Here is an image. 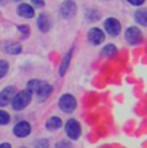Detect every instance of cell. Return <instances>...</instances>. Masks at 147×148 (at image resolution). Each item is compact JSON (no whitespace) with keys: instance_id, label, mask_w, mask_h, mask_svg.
I'll return each mask as SVG.
<instances>
[{"instance_id":"52a82bcc","label":"cell","mask_w":147,"mask_h":148,"mask_svg":"<svg viewBox=\"0 0 147 148\" xmlns=\"http://www.w3.org/2000/svg\"><path fill=\"white\" fill-rule=\"evenodd\" d=\"M104 28L111 36H116L120 32V23L115 18H109L104 22Z\"/></svg>"},{"instance_id":"d4e9b609","label":"cell","mask_w":147,"mask_h":148,"mask_svg":"<svg viewBox=\"0 0 147 148\" xmlns=\"http://www.w3.org/2000/svg\"><path fill=\"white\" fill-rule=\"evenodd\" d=\"M19 30H21V31H23V32H29V28H27V27H25V26H19Z\"/></svg>"},{"instance_id":"6da1fadb","label":"cell","mask_w":147,"mask_h":148,"mask_svg":"<svg viewBox=\"0 0 147 148\" xmlns=\"http://www.w3.org/2000/svg\"><path fill=\"white\" fill-rule=\"evenodd\" d=\"M31 98H32V93L30 90H22L18 94H16L12 99V106L14 110L21 111L23 110L26 106H29V103L31 102Z\"/></svg>"},{"instance_id":"5bb4252c","label":"cell","mask_w":147,"mask_h":148,"mask_svg":"<svg viewBox=\"0 0 147 148\" xmlns=\"http://www.w3.org/2000/svg\"><path fill=\"white\" fill-rule=\"evenodd\" d=\"M135 21L142 26H147V9H139L135 13Z\"/></svg>"},{"instance_id":"d6986e66","label":"cell","mask_w":147,"mask_h":148,"mask_svg":"<svg viewBox=\"0 0 147 148\" xmlns=\"http://www.w3.org/2000/svg\"><path fill=\"white\" fill-rule=\"evenodd\" d=\"M70 57H71V52H70L69 54L66 56V58L63 59V63H62V68H61V75H63L65 73V71H66V68H67V66H69V61H70Z\"/></svg>"},{"instance_id":"cb8c5ba5","label":"cell","mask_w":147,"mask_h":148,"mask_svg":"<svg viewBox=\"0 0 147 148\" xmlns=\"http://www.w3.org/2000/svg\"><path fill=\"white\" fill-rule=\"evenodd\" d=\"M0 148H12V147H10L9 143H3V144H0Z\"/></svg>"},{"instance_id":"2e32d148","label":"cell","mask_w":147,"mask_h":148,"mask_svg":"<svg viewBox=\"0 0 147 148\" xmlns=\"http://www.w3.org/2000/svg\"><path fill=\"white\" fill-rule=\"evenodd\" d=\"M115 53H116V48H115V45H112V44L106 45L102 50V54L106 57H112Z\"/></svg>"},{"instance_id":"e0dca14e","label":"cell","mask_w":147,"mask_h":148,"mask_svg":"<svg viewBox=\"0 0 147 148\" xmlns=\"http://www.w3.org/2000/svg\"><path fill=\"white\" fill-rule=\"evenodd\" d=\"M10 121V116L5 111L0 110V125H5Z\"/></svg>"},{"instance_id":"8fae6325","label":"cell","mask_w":147,"mask_h":148,"mask_svg":"<svg viewBox=\"0 0 147 148\" xmlns=\"http://www.w3.org/2000/svg\"><path fill=\"white\" fill-rule=\"evenodd\" d=\"M18 14L25 18H32L34 17V9L29 4H19L18 5Z\"/></svg>"},{"instance_id":"484cf974","label":"cell","mask_w":147,"mask_h":148,"mask_svg":"<svg viewBox=\"0 0 147 148\" xmlns=\"http://www.w3.org/2000/svg\"><path fill=\"white\" fill-rule=\"evenodd\" d=\"M16 1H18V0H16Z\"/></svg>"},{"instance_id":"44dd1931","label":"cell","mask_w":147,"mask_h":148,"mask_svg":"<svg viewBox=\"0 0 147 148\" xmlns=\"http://www.w3.org/2000/svg\"><path fill=\"white\" fill-rule=\"evenodd\" d=\"M36 148H48V142L47 140H40L36 143Z\"/></svg>"},{"instance_id":"277c9868","label":"cell","mask_w":147,"mask_h":148,"mask_svg":"<svg viewBox=\"0 0 147 148\" xmlns=\"http://www.w3.org/2000/svg\"><path fill=\"white\" fill-rule=\"evenodd\" d=\"M125 39L129 44L135 45L142 40V34H141L139 28L137 27H129L125 32Z\"/></svg>"},{"instance_id":"7a4b0ae2","label":"cell","mask_w":147,"mask_h":148,"mask_svg":"<svg viewBox=\"0 0 147 148\" xmlns=\"http://www.w3.org/2000/svg\"><path fill=\"white\" fill-rule=\"evenodd\" d=\"M59 108H61L63 112H74L76 108V99L74 98L71 94H65L61 97L59 99Z\"/></svg>"},{"instance_id":"9c48e42d","label":"cell","mask_w":147,"mask_h":148,"mask_svg":"<svg viewBox=\"0 0 147 148\" xmlns=\"http://www.w3.org/2000/svg\"><path fill=\"white\" fill-rule=\"evenodd\" d=\"M88 38H89V41L92 42V44L98 45L104 40V34L102 32V30H100V28H92L88 34Z\"/></svg>"},{"instance_id":"30bf717a","label":"cell","mask_w":147,"mask_h":148,"mask_svg":"<svg viewBox=\"0 0 147 148\" xmlns=\"http://www.w3.org/2000/svg\"><path fill=\"white\" fill-rule=\"evenodd\" d=\"M52 86H50L49 84H47V82H43L41 81L40 86L38 88V90L35 92V94L38 95V98L40 99V101H44L45 98H48V97L50 95V93H52Z\"/></svg>"},{"instance_id":"4fadbf2b","label":"cell","mask_w":147,"mask_h":148,"mask_svg":"<svg viewBox=\"0 0 147 148\" xmlns=\"http://www.w3.org/2000/svg\"><path fill=\"white\" fill-rule=\"evenodd\" d=\"M3 49L8 54H18V53H21V45L16 44V42H5Z\"/></svg>"},{"instance_id":"ba28073f","label":"cell","mask_w":147,"mask_h":148,"mask_svg":"<svg viewBox=\"0 0 147 148\" xmlns=\"http://www.w3.org/2000/svg\"><path fill=\"white\" fill-rule=\"evenodd\" d=\"M14 134L17 136H19V138H23V136H27L31 133V126H30V124L29 122H26V121H21V122H18V124L14 126Z\"/></svg>"},{"instance_id":"7402d4cb","label":"cell","mask_w":147,"mask_h":148,"mask_svg":"<svg viewBox=\"0 0 147 148\" xmlns=\"http://www.w3.org/2000/svg\"><path fill=\"white\" fill-rule=\"evenodd\" d=\"M129 3H131L132 5H135V7H138V5H142L143 3H145V0H128Z\"/></svg>"},{"instance_id":"ac0fdd59","label":"cell","mask_w":147,"mask_h":148,"mask_svg":"<svg viewBox=\"0 0 147 148\" xmlns=\"http://www.w3.org/2000/svg\"><path fill=\"white\" fill-rule=\"evenodd\" d=\"M8 72V63L5 61H0V79L4 77Z\"/></svg>"},{"instance_id":"3957f363","label":"cell","mask_w":147,"mask_h":148,"mask_svg":"<svg viewBox=\"0 0 147 148\" xmlns=\"http://www.w3.org/2000/svg\"><path fill=\"white\" fill-rule=\"evenodd\" d=\"M66 134L70 139H78L81 134V129H80V124L76 120H71L67 121L66 124Z\"/></svg>"},{"instance_id":"8992f818","label":"cell","mask_w":147,"mask_h":148,"mask_svg":"<svg viewBox=\"0 0 147 148\" xmlns=\"http://www.w3.org/2000/svg\"><path fill=\"white\" fill-rule=\"evenodd\" d=\"M16 95V88L14 86H7L4 90L0 92V106L4 107L9 104V102Z\"/></svg>"},{"instance_id":"603a6c76","label":"cell","mask_w":147,"mask_h":148,"mask_svg":"<svg viewBox=\"0 0 147 148\" xmlns=\"http://www.w3.org/2000/svg\"><path fill=\"white\" fill-rule=\"evenodd\" d=\"M31 1H32L34 5H36V7H39V8L44 5V0H31Z\"/></svg>"},{"instance_id":"5b68a950","label":"cell","mask_w":147,"mask_h":148,"mask_svg":"<svg viewBox=\"0 0 147 148\" xmlns=\"http://www.w3.org/2000/svg\"><path fill=\"white\" fill-rule=\"evenodd\" d=\"M61 16L63 18H71L76 13V4L71 0H67L61 5V10H59Z\"/></svg>"},{"instance_id":"9a60e30c","label":"cell","mask_w":147,"mask_h":148,"mask_svg":"<svg viewBox=\"0 0 147 148\" xmlns=\"http://www.w3.org/2000/svg\"><path fill=\"white\" fill-rule=\"evenodd\" d=\"M61 125H62V121L59 117H52L47 122V127L49 130H57L58 127H61Z\"/></svg>"},{"instance_id":"ffe728a7","label":"cell","mask_w":147,"mask_h":148,"mask_svg":"<svg viewBox=\"0 0 147 148\" xmlns=\"http://www.w3.org/2000/svg\"><path fill=\"white\" fill-rule=\"evenodd\" d=\"M56 148H72L71 143L67 140H62V142H58L57 144H56Z\"/></svg>"},{"instance_id":"7c38bea8","label":"cell","mask_w":147,"mask_h":148,"mask_svg":"<svg viewBox=\"0 0 147 148\" xmlns=\"http://www.w3.org/2000/svg\"><path fill=\"white\" fill-rule=\"evenodd\" d=\"M38 25H39V28H40L43 32H47L48 30L50 28V19L47 14H40L38 18Z\"/></svg>"}]
</instances>
